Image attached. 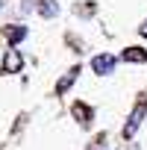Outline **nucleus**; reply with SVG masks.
Returning a JSON list of instances; mask_svg holds the SVG:
<instances>
[{
	"label": "nucleus",
	"mask_w": 147,
	"mask_h": 150,
	"mask_svg": "<svg viewBox=\"0 0 147 150\" xmlns=\"http://www.w3.org/2000/svg\"><path fill=\"white\" fill-rule=\"evenodd\" d=\"M144 112H147V100H141V103L132 109V115H129V121H127V127H124V138H132V135H135V129H138L141 121H144Z\"/></svg>",
	"instance_id": "obj_1"
},
{
	"label": "nucleus",
	"mask_w": 147,
	"mask_h": 150,
	"mask_svg": "<svg viewBox=\"0 0 147 150\" xmlns=\"http://www.w3.org/2000/svg\"><path fill=\"white\" fill-rule=\"evenodd\" d=\"M24 68V56L15 50V47H9L6 53H3V65H0V71H3V74H18Z\"/></svg>",
	"instance_id": "obj_2"
},
{
	"label": "nucleus",
	"mask_w": 147,
	"mask_h": 150,
	"mask_svg": "<svg viewBox=\"0 0 147 150\" xmlns=\"http://www.w3.org/2000/svg\"><path fill=\"white\" fill-rule=\"evenodd\" d=\"M115 56L112 53H100V56H94L91 59V68H94V74H100V77H106V74H112L115 71Z\"/></svg>",
	"instance_id": "obj_3"
},
{
	"label": "nucleus",
	"mask_w": 147,
	"mask_h": 150,
	"mask_svg": "<svg viewBox=\"0 0 147 150\" xmlns=\"http://www.w3.org/2000/svg\"><path fill=\"white\" fill-rule=\"evenodd\" d=\"M77 77H80V68H71V71L65 74V77H62V80L56 83V94H65V91H68V88L74 86V80H77Z\"/></svg>",
	"instance_id": "obj_4"
},
{
	"label": "nucleus",
	"mask_w": 147,
	"mask_h": 150,
	"mask_svg": "<svg viewBox=\"0 0 147 150\" xmlns=\"http://www.w3.org/2000/svg\"><path fill=\"white\" fill-rule=\"evenodd\" d=\"M124 59L127 62H147V50L144 47H129V50H124Z\"/></svg>",
	"instance_id": "obj_5"
},
{
	"label": "nucleus",
	"mask_w": 147,
	"mask_h": 150,
	"mask_svg": "<svg viewBox=\"0 0 147 150\" xmlns=\"http://www.w3.org/2000/svg\"><path fill=\"white\" fill-rule=\"evenodd\" d=\"M38 12H41L44 18H56L59 6H56V0H38Z\"/></svg>",
	"instance_id": "obj_6"
},
{
	"label": "nucleus",
	"mask_w": 147,
	"mask_h": 150,
	"mask_svg": "<svg viewBox=\"0 0 147 150\" xmlns=\"http://www.w3.org/2000/svg\"><path fill=\"white\" fill-rule=\"evenodd\" d=\"M74 115H77V121H80V124H88V118H91V109H88L86 103H74Z\"/></svg>",
	"instance_id": "obj_7"
},
{
	"label": "nucleus",
	"mask_w": 147,
	"mask_h": 150,
	"mask_svg": "<svg viewBox=\"0 0 147 150\" xmlns=\"http://www.w3.org/2000/svg\"><path fill=\"white\" fill-rule=\"evenodd\" d=\"M27 38V27H12L9 30V47H15L18 41H24Z\"/></svg>",
	"instance_id": "obj_8"
},
{
	"label": "nucleus",
	"mask_w": 147,
	"mask_h": 150,
	"mask_svg": "<svg viewBox=\"0 0 147 150\" xmlns=\"http://www.w3.org/2000/svg\"><path fill=\"white\" fill-rule=\"evenodd\" d=\"M138 33H141V35H144V38H147V24H144V27H141V30H138Z\"/></svg>",
	"instance_id": "obj_9"
},
{
	"label": "nucleus",
	"mask_w": 147,
	"mask_h": 150,
	"mask_svg": "<svg viewBox=\"0 0 147 150\" xmlns=\"http://www.w3.org/2000/svg\"><path fill=\"white\" fill-rule=\"evenodd\" d=\"M0 9H3V0H0Z\"/></svg>",
	"instance_id": "obj_10"
}]
</instances>
